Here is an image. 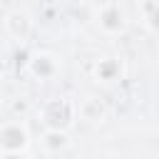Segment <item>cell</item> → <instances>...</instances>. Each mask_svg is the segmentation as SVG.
Instances as JSON below:
<instances>
[{"label": "cell", "mask_w": 159, "mask_h": 159, "mask_svg": "<svg viewBox=\"0 0 159 159\" xmlns=\"http://www.w3.org/2000/svg\"><path fill=\"white\" fill-rule=\"evenodd\" d=\"M27 144V134L20 124H5L2 127V147L5 152H20Z\"/></svg>", "instance_id": "1"}]
</instances>
